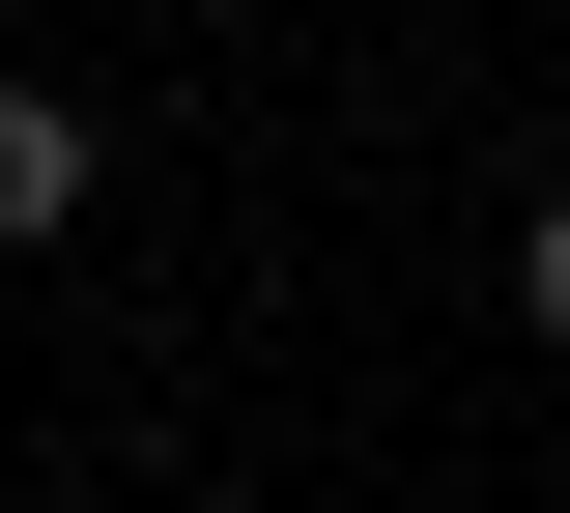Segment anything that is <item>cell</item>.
<instances>
[{
    "mask_svg": "<svg viewBox=\"0 0 570 513\" xmlns=\"http://www.w3.org/2000/svg\"><path fill=\"white\" fill-rule=\"evenodd\" d=\"M86 171H115V144H86V86H0V257H58Z\"/></svg>",
    "mask_w": 570,
    "mask_h": 513,
    "instance_id": "1",
    "label": "cell"
},
{
    "mask_svg": "<svg viewBox=\"0 0 570 513\" xmlns=\"http://www.w3.org/2000/svg\"><path fill=\"white\" fill-rule=\"evenodd\" d=\"M513 343H570V200H513Z\"/></svg>",
    "mask_w": 570,
    "mask_h": 513,
    "instance_id": "2",
    "label": "cell"
}]
</instances>
